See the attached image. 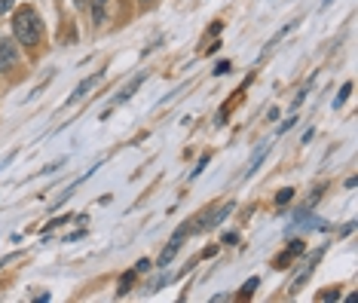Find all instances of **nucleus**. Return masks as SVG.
I'll list each match as a JSON object with an SVG mask.
<instances>
[{
  "instance_id": "11",
  "label": "nucleus",
  "mask_w": 358,
  "mask_h": 303,
  "mask_svg": "<svg viewBox=\"0 0 358 303\" xmlns=\"http://www.w3.org/2000/svg\"><path fill=\"white\" fill-rule=\"evenodd\" d=\"M319 300H324V303H328V300H340V291H337V288H324V291L319 294Z\"/></svg>"
},
{
  "instance_id": "15",
  "label": "nucleus",
  "mask_w": 358,
  "mask_h": 303,
  "mask_svg": "<svg viewBox=\"0 0 358 303\" xmlns=\"http://www.w3.org/2000/svg\"><path fill=\"white\" fill-rule=\"evenodd\" d=\"M13 3H15V0H0V15H3L6 10H13Z\"/></svg>"
},
{
  "instance_id": "16",
  "label": "nucleus",
  "mask_w": 358,
  "mask_h": 303,
  "mask_svg": "<svg viewBox=\"0 0 358 303\" xmlns=\"http://www.w3.org/2000/svg\"><path fill=\"white\" fill-rule=\"evenodd\" d=\"M227 71H230V62H221V64H217V71H215V73H217V77H224Z\"/></svg>"
},
{
  "instance_id": "9",
  "label": "nucleus",
  "mask_w": 358,
  "mask_h": 303,
  "mask_svg": "<svg viewBox=\"0 0 358 303\" xmlns=\"http://www.w3.org/2000/svg\"><path fill=\"white\" fill-rule=\"evenodd\" d=\"M135 276H138V273H135V269H132V273H126V276H123V282H120V291H117V294H126L129 288H132Z\"/></svg>"
},
{
  "instance_id": "2",
  "label": "nucleus",
  "mask_w": 358,
  "mask_h": 303,
  "mask_svg": "<svg viewBox=\"0 0 358 303\" xmlns=\"http://www.w3.org/2000/svg\"><path fill=\"white\" fill-rule=\"evenodd\" d=\"M15 62H19V49H15V43L13 40H0V73H6Z\"/></svg>"
},
{
  "instance_id": "3",
  "label": "nucleus",
  "mask_w": 358,
  "mask_h": 303,
  "mask_svg": "<svg viewBox=\"0 0 358 303\" xmlns=\"http://www.w3.org/2000/svg\"><path fill=\"white\" fill-rule=\"evenodd\" d=\"M300 251H303V242H291V248L288 251H282L279 258H275V269H285V264H291Z\"/></svg>"
},
{
  "instance_id": "1",
  "label": "nucleus",
  "mask_w": 358,
  "mask_h": 303,
  "mask_svg": "<svg viewBox=\"0 0 358 303\" xmlns=\"http://www.w3.org/2000/svg\"><path fill=\"white\" fill-rule=\"evenodd\" d=\"M40 31H43V22L34 6H19V13L13 15V34L22 46H37L40 43Z\"/></svg>"
},
{
  "instance_id": "5",
  "label": "nucleus",
  "mask_w": 358,
  "mask_h": 303,
  "mask_svg": "<svg viewBox=\"0 0 358 303\" xmlns=\"http://www.w3.org/2000/svg\"><path fill=\"white\" fill-rule=\"evenodd\" d=\"M141 83H144V73H141V77H135V80H132V83H129V86L123 89V92H120V95H117V104H123V101H129V98H132V95L138 92V89H141Z\"/></svg>"
},
{
  "instance_id": "4",
  "label": "nucleus",
  "mask_w": 358,
  "mask_h": 303,
  "mask_svg": "<svg viewBox=\"0 0 358 303\" xmlns=\"http://www.w3.org/2000/svg\"><path fill=\"white\" fill-rule=\"evenodd\" d=\"M99 80H101V73H95V77H86L83 83H80V86L74 89V95H71V101H80V98H83V95L89 92V89H92L95 83H99Z\"/></svg>"
},
{
  "instance_id": "10",
  "label": "nucleus",
  "mask_w": 358,
  "mask_h": 303,
  "mask_svg": "<svg viewBox=\"0 0 358 303\" xmlns=\"http://www.w3.org/2000/svg\"><path fill=\"white\" fill-rule=\"evenodd\" d=\"M291 196H294L291 187H288V190H279V193H275V206H285V202H291Z\"/></svg>"
},
{
  "instance_id": "19",
  "label": "nucleus",
  "mask_w": 358,
  "mask_h": 303,
  "mask_svg": "<svg viewBox=\"0 0 358 303\" xmlns=\"http://www.w3.org/2000/svg\"><path fill=\"white\" fill-rule=\"evenodd\" d=\"M74 3H77V6H86V3H89V0H74Z\"/></svg>"
},
{
  "instance_id": "18",
  "label": "nucleus",
  "mask_w": 358,
  "mask_h": 303,
  "mask_svg": "<svg viewBox=\"0 0 358 303\" xmlns=\"http://www.w3.org/2000/svg\"><path fill=\"white\" fill-rule=\"evenodd\" d=\"M294 122H297V117H288V120H285V122H282V132H288V129H291V126H294Z\"/></svg>"
},
{
  "instance_id": "13",
  "label": "nucleus",
  "mask_w": 358,
  "mask_h": 303,
  "mask_svg": "<svg viewBox=\"0 0 358 303\" xmlns=\"http://www.w3.org/2000/svg\"><path fill=\"white\" fill-rule=\"evenodd\" d=\"M148 269H150V260H138L135 264V273H148Z\"/></svg>"
},
{
  "instance_id": "7",
  "label": "nucleus",
  "mask_w": 358,
  "mask_h": 303,
  "mask_svg": "<svg viewBox=\"0 0 358 303\" xmlns=\"http://www.w3.org/2000/svg\"><path fill=\"white\" fill-rule=\"evenodd\" d=\"M264 157H266V147H264V150H257V153H255V160H251V166H248V171H245V178L255 175V169L260 166V160H264Z\"/></svg>"
},
{
  "instance_id": "14",
  "label": "nucleus",
  "mask_w": 358,
  "mask_h": 303,
  "mask_svg": "<svg viewBox=\"0 0 358 303\" xmlns=\"http://www.w3.org/2000/svg\"><path fill=\"white\" fill-rule=\"evenodd\" d=\"M64 220H71V218H55V220H52V224H50V227H46V233H52V230H55V227H62V224H64Z\"/></svg>"
},
{
  "instance_id": "8",
  "label": "nucleus",
  "mask_w": 358,
  "mask_h": 303,
  "mask_svg": "<svg viewBox=\"0 0 358 303\" xmlns=\"http://www.w3.org/2000/svg\"><path fill=\"white\" fill-rule=\"evenodd\" d=\"M255 288H257V279H248L245 285H242L239 297H242V300H248V297H251V294H255Z\"/></svg>"
},
{
  "instance_id": "12",
  "label": "nucleus",
  "mask_w": 358,
  "mask_h": 303,
  "mask_svg": "<svg viewBox=\"0 0 358 303\" xmlns=\"http://www.w3.org/2000/svg\"><path fill=\"white\" fill-rule=\"evenodd\" d=\"M349 92H352V83H343V89H340V95H337V101H334V104L340 108V104H343L346 98H349Z\"/></svg>"
},
{
  "instance_id": "6",
  "label": "nucleus",
  "mask_w": 358,
  "mask_h": 303,
  "mask_svg": "<svg viewBox=\"0 0 358 303\" xmlns=\"http://www.w3.org/2000/svg\"><path fill=\"white\" fill-rule=\"evenodd\" d=\"M104 15H108V0H92V19L101 24Z\"/></svg>"
},
{
  "instance_id": "17",
  "label": "nucleus",
  "mask_w": 358,
  "mask_h": 303,
  "mask_svg": "<svg viewBox=\"0 0 358 303\" xmlns=\"http://www.w3.org/2000/svg\"><path fill=\"white\" fill-rule=\"evenodd\" d=\"M224 242H227V245H239V236H236V233H227Z\"/></svg>"
}]
</instances>
